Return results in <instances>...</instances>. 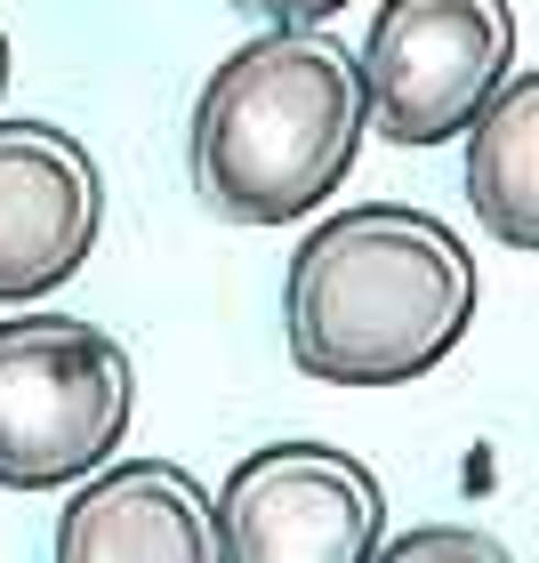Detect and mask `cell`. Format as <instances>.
Returning <instances> with one entry per match:
<instances>
[{
  "label": "cell",
  "mask_w": 539,
  "mask_h": 563,
  "mask_svg": "<svg viewBox=\"0 0 539 563\" xmlns=\"http://www.w3.org/2000/svg\"><path fill=\"white\" fill-rule=\"evenodd\" d=\"M475 250L435 210L354 201L298 234L282 274V339L322 387H410L475 330Z\"/></svg>",
  "instance_id": "obj_1"
},
{
  "label": "cell",
  "mask_w": 539,
  "mask_h": 563,
  "mask_svg": "<svg viewBox=\"0 0 539 563\" xmlns=\"http://www.w3.org/2000/svg\"><path fill=\"white\" fill-rule=\"evenodd\" d=\"M468 210L492 242L539 250V65L516 73L468 130Z\"/></svg>",
  "instance_id": "obj_8"
},
{
  "label": "cell",
  "mask_w": 539,
  "mask_h": 563,
  "mask_svg": "<svg viewBox=\"0 0 539 563\" xmlns=\"http://www.w3.org/2000/svg\"><path fill=\"white\" fill-rule=\"evenodd\" d=\"M354 57L378 137L403 153L451 145L516 81V0H378Z\"/></svg>",
  "instance_id": "obj_4"
},
{
  "label": "cell",
  "mask_w": 539,
  "mask_h": 563,
  "mask_svg": "<svg viewBox=\"0 0 539 563\" xmlns=\"http://www.w3.org/2000/svg\"><path fill=\"white\" fill-rule=\"evenodd\" d=\"M371 137L363 57L330 24H266L194 97L186 169L226 225H298L346 186Z\"/></svg>",
  "instance_id": "obj_2"
},
{
  "label": "cell",
  "mask_w": 539,
  "mask_h": 563,
  "mask_svg": "<svg viewBox=\"0 0 539 563\" xmlns=\"http://www.w3.org/2000/svg\"><path fill=\"white\" fill-rule=\"evenodd\" d=\"M234 9H250L258 24H330L346 0H234Z\"/></svg>",
  "instance_id": "obj_10"
},
{
  "label": "cell",
  "mask_w": 539,
  "mask_h": 563,
  "mask_svg": "<svg viewBox=\"0 0 539 563\" xmlns=\"http://www.w3.org/2000/svg\"><path fill=\"white\" fill-rule=\"evenodd\" d=\"M0 97H9V33H0Z\"/></svg>",
  "instance_id": "obj_11"
},
{
  "label": "cell",
  "mask_w": 539,
  "mask_h": 563,
  "mask_svg": "<svg viewBox=\"0 0 539 563\" xmlns=\"http://www.w3.org/2000/svg\"><path fill=\"white\" fill-rule=\"evenodd\" d=\"M106 234V169L57 121H0V306L65 290Z\"/></svg>",
  "instance_id": "obj_6"
},
{
  "label": "cell",
  "mask_w": 539,
  "mask_h": 563,
  "mask_svg": "<svg viewBox=\"0 0 539 563\" xmlns=\"http://www.w3.org/2000/svg\"><path fill=\"white\" fill-rule=\"evenodd\" d=\"M226 563H371L387 492L339 443H266L218 483Z\"/></svg>",
  "instance_id": "obj_5"
},
{
  "label": "cell",
  "mask_w": 539,
  "mask_h": 563,
  "mask_svg": "<svg viewBox=\"0 0 539 563\" xmlns=\"http://www.w3.org/2000/svg\"><path fill=\"white\" fill-rule=\"evenodd\" d=\"M57 563H226L218 492L177 459H113L73 483Z\"/></svg>",
  "instance_id": "obj_7"
},
{
  "label": "cell",
  "mask_w": 539,
  "mask_h": 563,
  "mask_svg": "<svg viewBox=\"0 0 539 563\" xmlns=\"http://www.w3.org/2000/svg\"><path fill=\"white\" fill-rule=\"evenodd\" d=\"M138 363L113 330L57 306L0 314V492H73L113 467Z\"/></svg>",
  "instance_id": "obj_3"
},
{
  "label": "cell",
  "mask_w": 539,
  "mask_h": 563,
  "mask_svg": "<svg viewBox=\"0 0 539 563\" xmlns=\"http://www.w3.org/2000/svg\"><path fill=\"white\" fill-rule=\"evenodd\" d=\"M371 563H516V555L475 523H410V531H387Z\"/></svg>",
  "instance_id": "obj_9"
}]
</instances>
